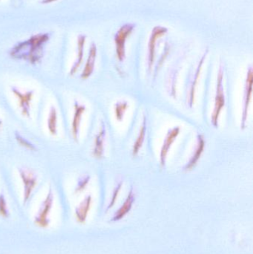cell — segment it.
<instances>
[{"instance_id": "52a82bcc", "label": "cell", "mask_w": 253, "mask_h": 254, "mask_svg": "<svg viewBox=\"0 0 253 254\" xmlns=\"http://www.w3.org/2000/svg\"><path fill=\"white\" fill-rule=\"evenodd\" d=\"M10 91L19 101V108L21 109L22 116L29 119L31 117V103L35 93L34 90L22 92L15 86H11Z\"/></svg>"}, {"instance_id": "3957f363", "label": "cell", "mask_w": 253, "mask_h": 254, "mask_svg": "<svg viewBox=\"0 0 253 254\" xmlns=\"http://www.w3.org/2000/svg\"><path fill=\"white\" fill-rule=\"evenodd\" d=\"M135 28L133 23H126L120 27L114 36L116 55L120 62H123L126 58V43L128 37L132 34Z\"/></svg>"}, {"instance_id": "484cf974", "label": "cell", "mask_w": 253, "mask_h": 254, "mask_svg": "<svg viewBox=\"0 0 253 254\" xmlns=\"http://www.w3.org/2000/svg\"><path fill=\"white\" fill-rule=\"evenodd\" d=\"M0 1H1V0H0Z\"/></svg>"}, {"instance_id": "277c9868", "label": "cell", "mask_w": 253, "mask_h": 254, "mask_svg": "<svg viewBox=\"0 0 253 254\" xmlns=\"http://www.w3.org/2000/svg\"><path fill=\"white\" fill-rule=\"evenodd\" d=\"M253 71L252 66H250L247 73L245 80V92H244L243 110H242V121H241V128L245 129L248 121V110L252 98Z\"/></svg>"}, {"instance_id": "ba28073f", "label": "cell", "mask_w": 253, "mask_h": 254, "mask_svg": "<svg viewBox=\"0 0 253 254\" xmlns=\"http://www.w3.org/2000/svg\"><path fill=\"white\" fill-rule=\"evenodd\" d=\"M168 32V28L162 26H155L152 31L148 44V69L151 72L155 58L156 45L157 40L163 37Z\"/></svg>"}, {"instance_id": "6da1fadb", "label": "cell", "mask_w": 253, "mask_h": 254, "mask_svg": "<svg viewBox=\"0 0 253 254\" xmlns=\"http://www.w3.org/2000/svg\"><path fill=\"white\" fill-rule=\"evenodd\" d=\"M51 38L49 32H40L32 34L28 38L18 42L8 51L12 59L23 61L31 65H37L43 61L46 46Z\"/></svg>"}, {"instance_id": "ac0fdd59", "label": "cell", "mask_w": 253, "mask_h": 254, "mask_svg": "<svg viewBox=\"0 0 253 254\" xmlns=\"http://www.w3.org/2000/svg\"><path fill=\"white\" fill-rule=\"evenodd\" d=\"M146 132H147V117L144 116L142 125H141V128H140L139 134H138L136 140L134 143L133 147H132V155L134 156L138 155V152H140V149L142 147L144 139H145Z\"/></svg>"}, {"instance_id": "2e32d148", "label": "cell", "mask_w": 253, "mask_h": 254, "mask_svg": "<svg viewBox=\"0 0 253 254\" xmlns=\"http://www.w3.org/2000/svg\"><path fill=\"white\" fill-rule=\"evenodd\" d=\"M206 54L207 52H205L204 55L202 56L201 58L200 61H199V65H198L197 68H196V72H195L194 75L193 77V80L190 82V93H189L188 98V104L190 106V108H192L194 104L195 100V94H196V85H197L198 81H199V77L200 76L201 71L202 70V66H203V63H204L205 58L206 57Z\"/></svg>"}, {"instance_id": "5b68a950", "label": "cell", "mask_w": 253, "mask_h": 254, "mask_svg": "<svg viewBox=\"0 0 253 254\" xmlns=\"http://www.w3.org/2000/svg\"><path fill=\"white\" fill-rule=\"evenodd\" d=\"M19 177L23 185V203L26 204L31 197V193L37 185V176L36 173L28 169H18Z\"/></svg>"}, {"instance_id": "ffe728a7", "label": "cell", "mask_w": 253, "mask_h": 254, "mask_svg": "<svg viewBox=\"0 0 253 254\" xmlns=\"http://www.w3.org/2000/svg\"><path fill=\"white\" fill-rule=\"evenodd\" d=\"M128 107H129V104L126 101H119L114 104V115L118 122H122L123 120Z\"/></svg>"}, {"instance_id": "d4e9b609", "label": "cell", "mask_w": 253, "mask_h": 254, "mask_svg": "<svg viewBox=\"0 0 253 254\" xmlns=\"http://www.w3.org/2000/svg\"><path fill=\"white\" fill-rule=\"evenodd\" d=\"M58 1L59 0H40V3L43 5H48V4H51Z\"/></svg>"}, {"instance_id": "603a6c76", "label": "cell", "mask_w": 253, "mask_h": 254, "mask_svg": "<svg viewBox=\"0 0 253 254\" xmlns=\"http://www.w3.org/2000/svg\"><path fill=\"white\" fill-rule=\"evenodd\" d=\"M0 215L4 218L9 217L8 208H7V201L5 200L4 194H0Z\"/></svg>"}, {"instance_id": "7c38bea8", "label": "cell", "mask_w": 253, "mask_h": 254, "mask_svg": "<svg viewBox=\"0 0 253 254\" xmlns=\"http://www.w3.org/2000/svg\"><path fill=\"white\" fill-rule=\"evenodd\" d=\"M97 55H98V49L95 43H92L89 47V55L83 71L80 74V78L86 80L93 74L95 71V63H96Z\"/></svg>"}, {"instance_id": "e0dca14e", "label": "cell", "mask_w": 253, "mask_h": 254, "mask_svg": "<svg viewBox=\"0 0 253 254\" xmlns=\"http://www.w3.org/2000/svg\"><path fill=\"white\" fill-rule=\"evenodd\" d=\"M92 195H89L85 197L84 199L77 206L75 210L76 217L77 221L80 223L86 222L88 213L90 210L91 204H92Z\"/></svg>"}, {"instance_id": "4fadbf2b", "label": "cell", "mask_w": 253, "mask_h": 254, "mask_svg": "<svg viewBox=\"0 0 253 254\" xmlns=\"http://www.w3.org/2000/svg\"><path fill=\"white\" fill-rule=\"evenodd\" d=\"M105 135H106V128H105V124L101 122L99 132L95 136V143H94L93 151H92V155L98 159H101L103 157Z\"/></svg>"}, {"instance_id": "8fae6325", "label": "cell", "mask_w": 253, "mask_h": 254, "mask_svg": "<svg viewBox=\"0 0 253 254\" xmlns=\"http://www.w3.org/2000/svg\"><path fill=\"white\" fill-rule=\"evenodd\" d=\"M74 116H73V120L71 122V133H72L73 138L74 139V140L78 142L80 125H81L83 114L86 112V106L80 104V103L75 101L74 104Z\"/></svg>"}, {"instance_id": "5bb4252c", "label": "cell", "mask_w": 253, "mask_h": 254, "mask_svg": "<svg viewBox=\"0 0 253 254\" xmlns=\"http://www.w3.org/2000/svg\"><path fill=\"white\" fill-rule=\"evenodd\" d=\"M135 201V192H134L133 188L132 187L130 190H129V194H128L127 198L125 200L123 205L114 213V216H113L112 219H111V222H116V221L120 220L122 218L124 217V216L130 211Z\"/></svg>"}, {"instance_id": "d6986e66", "label": "cell", "mask_w": 253, "mask_h": 254, "mask_svg": "<svg viewBox=\"0 0 253 254\" xmlns=\"http://www.w3.org/2000/svg\"><path fill=\"white\" fill-rule=\"evenodd\" d=\"M47 127L51 135L57 134V111L53 106H51L47 119Z\"/></svg>"}, {"instance_id": "9c48e42d", "label": "cell", "mask_w": 253, "mask_h": 254, "mask_svg": "<svg viewBox=\"0 0 253 254\" xmlns=\"http://www.w3.org/2000/svg\"><path fill=\"white\" fill-rule=\"evenodd\" d=\"M180 130H181V128L179 127H175L169 129L166 133L160 152V162L162 167H164L166 166V158H167L169 149L178 136L179 135Z\"/></svg>"}, {"instance_id": "cb8c5ba5", "label": "cell", "mask_w": 253, "mask_h": 254, "mask_svg": "<svg viewBox=\"0 0 253 254\" xmlns=\"http://www.w3.org/2000/svg\"><path fill=\"white\" fill-rule=\"evenodd\" d=\"M123 182H120L118 185L116 186L114 188V191H113L112 197H111V201H110L109 204H108V207H107L106 211H108L110 208L113 207L115 204L116 200H117V196H118L119 192H120V190H121L122 186H123Z\"/></svg>"}, {"instance_id": "9a60e30c", "label": "cell", "mask_w": 253, "mask_h": 254, "mask_svg": "<svg viewBox=\"0 0 253 254\" xmlns=\"http://www.w3.org/2000/svg\"><path fill=\"white\" fill-rule=\"evenodd\" d=\"M205 148V140L202 134H198L197 145H196V151L192 155L190 159L189 160L187 164L184 166V170L185 171H189L192 170L197 164L199 160L200 159L202 153L203 152Z\"/></svg>"}, {"instance_id": "7402d4cb", "label": "cell", "mask_w": 253, "mask_h": 254, "mask_svg": "<svg viewBox=\"0 0 253 254\" xmlns=\"http://www.w3.org/2000/svg\"><path fill=\"white\" fill-rule=\"evenodd\" d=\"M91 177L89 175H86V176H82L80 179H78L77 182V186L75 188L76 193L82 192L86 189L87 185H89V182H90Z\"/></svg>"}, {"instance_id": "7a4b0ae2", "label": "cell", "mask_w": 253, "mask_h": 254, "mask_svg": "<svg viewBox=\"0 0 253 254\" xmlns=\"http://www.w3.org/2000/svg\"><path fill=\"white\" fill-rule=\"evenodd\" d=\"M223 80H224V67L221 65L219 70H218V76H217L215 104H214L213 112L211 116V123L215 128L218 127L220 114L225 106V96H224V87H223Z\"/></svg>"}, {"instance_id": "8992f818", "label": "cell", "mask_w": 253, "mask_h": 254, "mask_svg": "<svg viewBox=\"0 0 253 254\" xmlns=\"http://www.w3.org/2000/svg\"><path fill=\"white\" fill-rule=\"evenodd\" d=\"M53 202V194L51 188H49L46 198L40 206V210L35 217V223L42 228H46L49 225V215Z\"/></svg>"}, {"instance_id": "44dd1931", "label": "cell", "mask_w": 253, "mask_h": 254, "mask_svg": "<svg viewBox=\"0 0 253 254\" xmlns=\"http://www.w3.org/2000/svg\"><path fill=\"white\" fill-rule=\"evenodd\" d=\"M15 138L20 146H23V147L26 148V149L31 151L37 150V146L34 143L27 140L23 136L21 135L20 133L18 132V131H15Z\"/></svg>"}, {"instance_id": "30bf717a", "label": "cell", "mask_w": 253, "mask_h": 254, "mask_svg": "<svg viewBox=\"0 0 253 254\" xmlns=\"http://www.w3.org/2000/svg\"><path fill=\"white\" fill-rule=\"evenodd\" d=\"M87 36L84 34H79L77 37V52H76V58L74 64L71 65L69 70V75L74 76L81 66L84 58L85 46H86Z\"/></svg>"}]
</instances>
